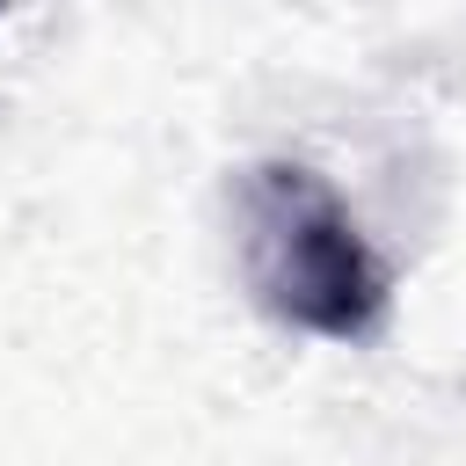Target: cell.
<instances>
[{
  "label": "cell",
  "instance_id": "1",
  "mask_svg": "<svg viewBox=\"0 0 466 466\" xmlns=\"http://www.w3.org/2000/svg\"><path fill=\"white\" fill-rule=\"evenodd\" d=\"M233 248L255 306L320 342H364L386 320V262L350 204L299 160H262L233 189Z\"/></svg>",
  "mask_w": 466,
  "mask_h": 466
}]
</instances>
